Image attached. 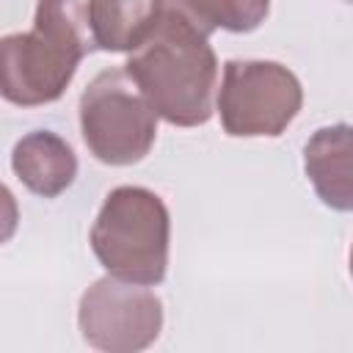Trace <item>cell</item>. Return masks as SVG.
Segmentation results:
<instances>
[{"mask_svg": "<svg viewBox=\"0 0 353 353\" xmlns=\"http://www.w3.org/2000/svg\"><path fill=\"white\" fill-rule=\"evenodd\" d=\"M124 69L163 121L199 127L212 119L218 102V55L210 36L185 14L163 8L154 30L130 52Z\"/></svg>", "mask_w": 353, "mask_h": 353, "instance_id": "6da1fadb", "label": "cell"}, {"mask_svg": "<svg viewBox=\"0 0 353 353\" xmlns=\"http://www.w3.org/2000/svg\"><path fill=\"white\" fill-rule=\"evenodd\" d=\"M91 0H39L33 28L0 41V91L19 108L47 105L63 97L80 61L97 50L91 33Z\"/></svg>", "mask_w": 353, "mask_h": 353, "instance_id": "7a4b0ae2", "label": "cell"}, {"mask_svg": "<svg viewBox=\"0 0 353 353\" xmlns=\"http://www.w3.org/2000/svg\"><path fill=\"white\" fill-rule=\"evenodd\" d=\"M97 262L116 279L154 287L168 270L171 215L160 193L141 185L113 188L88 234Z\"/></svg>", "mask_w": 353, "mask_h": 353, "instance_id": "3957f363", "label": "cell"}, {"mask_svg": "<svg viewBox=\"0 0 353 353\" xmlns=\"http://www.w3.org/2000/svg\"><path fill=\"white\" fill-rule=\"evenodd\" d=\"M157 110L127 69H102L80 94V132L105 165L141 163L157 138Z\"/></svg>", "mask_w": 353, "mask_h": 353, "instance_id": "277c9868", "label": "cell"}, {"mask_svg": "<svg viewBox=\"0 0 353 353\" xmlns=\"http://www.w3.org/2000/svg\"><path fill=\"white\" fill-rule=\"evenodd\" d=\"M301 105V80L284 63L240 58L223 63L215 108L226 135L276 138L295 121Z\"/></svg>", "mask_w": 353, "mask_h": 353, "instance_id": "5b68a950", "label": "cell"}, {"mask_svg": "<svg viewBox=\"0 0 353 353\" xmlns=\"http://www.w3.org/2000/svg\"><path fill=\"white\" fill-rule=\"evenodd\" d=\"M77 328L85 345L105 353H138L163 331V301L146 287L116 276L97 279L77 303Z\"/></svg>", "mask_w": 353, "mask_h": 353, "instance_id": "8992f818", "label": "cell"}, {"mask_svg": "<svg viewBox=\"0 0 353 353\" xmlns=\"http://www.w3.org/2000/svg\"><path fill=\"white\" fill-rule=\"evenodd\" d=\"M303 174L325 207L353 212V124L314 130L303 146Z\"/></svg>", "mask_w": 353, "mask_h": 353, "instance_id": "52a82bcc", "label": "cell"}, {"mask_svg": "<svg viewBox=\"0 0 353 353\" xmlns=\"http://www.w3.org/2000/svg\"><path fill=\"white\" fill-rule=\"evenodd\" d=\"M11 168L30 193L55 199L77 176V154L58 132L33 130L14 143Z\"/></svg>", "mask_w": 353, "mask_h": 353, "instance_id": "ba28073f", "label": "cell"}, {"mask_svg": "<svg viewBox=\"0 0 353 353\" xmlns=\"http://www.w3.org/2000/svg\"><path fill=\"white\" fill-rule=\"evenodd\" d=\"M163 0H91V33L102 52H132L154 30Z\"/></svg>", "mask_w": 353, "mask_h": 353, "instance_id": "9c48e42d", "label": "cell"}, {"mask_svg": "<svg viewBox=\"0 0 353 353\" xmlns=\"http://www.w3.org/2000/svg\"><path fill=\"white\" fill-rule=\"evenodd\" d=\"M163 8L185 14L207 36L212 30L251 33L270 11V0H163Z\"/></svg>", "mask_w": 353, "mask_h": 353, "instance_id": "30bf717a", "label": "cell"}, {"mask_svg": "<svg viewBox=\"0 0 353 353\" xmlns=\"http://www.w3.org/2000/svg\"><path fill=\"white\" fill-rule=\"evenodd\" d=\"M350 276H353V248H350Z\"/></svg>", "mask_w": 353, "mask_h": 353, "instance_id": "8fae6325", "label": "cell"}, {"mask_svg": "<svg viewBox=\"0 0 353 353\" xmlns=\"http://www.w3.org/2000/svg\"><path fill=\"white\" fill-rule=\"evenodd\" d=\"M345 3H350V6H353V0H345Z\"/></svg>", "mask_w": 353, "mask_h": 353, "instance_id": "7c38bea8", "label": "cell"}]
</instances>
